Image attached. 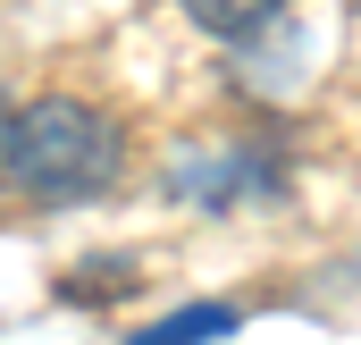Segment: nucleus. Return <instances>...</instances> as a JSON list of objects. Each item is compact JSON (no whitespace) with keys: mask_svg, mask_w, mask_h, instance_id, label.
<instances>
[{"mask_svg":"<svg viewBox=\"0 0 361 345\" xmlns=\"http://www.w3.org/2000/svg\"><path fill=\"white\" fill-rule=\"evenodd\" d=\"M185 17L202 25V34H219V42H244V34H261L286 0H177Z\"/></svg>","mask_w":361,"mask_h":345,"instance_id":"obj_3","label":"nucleus"},{"mask_svg":"<svg viewBox=\"0 0 361 345\" xmlns=\"http://www.w3.org/2000/svg\"><path fill=\"white\" fill-rule=\"evenodd\" d=\"M126 177V127L85 101V93H42L17 110L8 127V160H0V185L59 211V202H101L109 185Z\"/></svg>","mask_w":361,"mask_h":345,"instance_id":"obj_1","label":"nucleus"},{"mask_svg":"<svg viewBox=\"0 0 361 345\" xmlns=\"http://www.w3.org/2000/svg\"><path fill=\"white\" fill-rule=\"evenodd\" d=\"M8 127H17V110H8V101H0V160H8Z\"/></svg>","mask_w":361,"mask_h":345,"instance_id":"obj_5","label":"nucleus"},{"mask_svg":"<svg viewBox=\"0 0 361 345\" xmlns=\"http://www.w3.org/2000/svg\"><path fill=\"white\" fill-rule=\"evenodd\" d=\"M244 329V303H227V295H202V303H177L169 320H152V329H135L126 345H219Z\"/></svg>","mask_w":361,"mask_h":345,"instance_id":"obj_2","label":"nucleus"},{"mask_svg":"<svg viewBox=\"0 0 361 345\" xmlns=\"http://www.w3.org/2000/svg\"><path fill=\"white\" fill-rule=\"evenodd\" d=\"M135 286H143V261H92V269L68 278L76 303H118V295H135Z\"/></svg>","mask_w":361,"mask_h":345,"instance_id":"obj_4","label":"nucleus"}]
</instances>
